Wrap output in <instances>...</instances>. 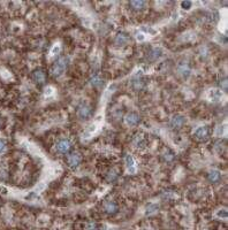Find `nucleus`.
Masks as SVG:
<instances>
[{
	"label": "nucleus",
	"instance_id": "obj_11",
	"mask_svg": "<svg viewBox=\"0 0 228 230\" xmlns=\"http://www.w3.org/2000/svg\"><path fill=\"white\" fill-rule=\"evenodd\" d=\"M134 146L136 149H145L146 146V139L144 138L142 134L136 135L134 137Z\"/></svg>",
	"mask_w": 228,
	"mask_h": 230
},
{
	"label": "nucleus",
	"instance_id": "obj_22",
	"mask_svg": "<svg viewBox=\"0 0 228 230\" xmlns=\"http://www.w3.org/2000/svg\"><path fill=\"white\" fill-rule=\"evenodd\" d=\"M217 216L218 217H220V219H227V211L225 208L219 209L217 212Z\"/></svg>",
	"mask_w": 228,
	"mask_h": 230
},
{
	"label": "nucleus",
	"instance_id": "obj_10",
	"mask_svg": "<svg viewBox=\"0 0 228 230\" xmlns=\"http://www.w3.org/2000/svg\"><path fill=\"white\" fill-rule=\"evenodd\" d=\"M125 162H126V166H127V169H128L129 173L135 174L136 173V163L130 154H127V156H125Z\"/></svg>",
	"mask_w": 228,
	"mask_h": 230
},
{
	"label": "nucleus",
	"instance_id": "obj_7",
	"mask_svg": "<svg viewBox=\"0 0 228 230\" xmlns=\"http://www.w3.org/2000/svg\"><path fill=\"white\" fill-rule=\"evenodd\" d=\"M125 121H126V123L128 124L129 127H135V125H137V124L139 123L141 117H139L138 114L132 113H132H128L127 115H126Z\"/></svg>",
	"mask_w": 228,
	"mask_h": 230
},
{
	"label": "nucleus",
	"instance_id": "obj_5",
	"mask_svg": "<svg viewBox=\"0 0 228 230\" xmlns=\"http://www.w3.org/2000/svg\"><path fill=\"white\" fill-rule=\"evenodd\" d=\"M81 160H82V156L81 154L77 152H74V153H70L67 158V163L68 166L70 167V168H76V167L79 166L80 163H81Z\"/></svg>",
	"mask_w": 228,
	"mask_h": 230
},
{
	"label": "nucleus",
	"instance_id": "obj_16",
	"mask_svg": "<svg viewBox=\"0 0 228 230\" xmlns=\"http://www.w3.org/2000/svg\"><path fill=\"white\" fill-rule=\"evenodd\" d=\"M130 6L135 11H141L146 6V3L143 0H134V1H130Z\"/></svg>",
	"mask_w": 228,
	"mask_h": 230
},
{
	"label": "nucleus",
	"instance_id": "obj_27",
	"mask_svg": "<svg viewBox=\"0 0 228 230\" xmlns=\"http://www.w3.org/2000/svg\"><path fill=\"white\" fill-rule=\"evenodd\" d=\"M222 134H224V127H222V125H219V127H217L215 135H217V136H221Z\"/></svg>",
	"mask_w": 228,
	"mask_h": 230
},
{
	"label": "nucleus",
	"instance_id": "obj_28",
	"mask_svg": "<svg viewBox=\"0 0 228 230\" xmlns=\"http://www.w3.org/2000/svg\"><path fill=\"white\" fill-rule=\"evenodd\" d=\"M5 149H6V143H5L4 139H0V153L3 152Z\"/></svg>",
	"mask_w": 228,
	"mask_h": 230
},
{
	"label": "nucleus",
	"instance_id": "obj_17",
	"mask_svg": "<svg viewBox=\"0 0 228 230\" xmlns=\"http://www.w3.org/2000/svg\"><path fill=\"white\" fill-rule=\"evenodd\" d=\"M209 97H210V99L212 100H220L221 97H222V91L221 90H217V89H213V90H211L209 92Z\"/></svg>",
	"mask_w": 228,
	"mask_h": 230
},
{
	"label": "nucleus",
	"instance_id": "obj_3",
	"mask_svg": "<svg viewBox=\"0 0 228 230\" xmlns=\"http://www.w3.org/2000/svg\"><path fill=\"white\" fill-rule=\"evenodd\" d=\"M70 149H71V144L67 138L60 139V141L57 143V145H55L57 152L60 153V154H67V153L70 151Z\"/></svg>",
	"mask_w": 228,
	"mask_h": 230
},
{
	"label": "nucleus",
	"instance_id": "obj_23",
	"mask_svg": "<svg viewBox=\"0 0 228 230\" xmlns=\"http://www.w3.org/2000/svg\"><path fill=\"white\" fill-rule=\"evenodd\" d=\"M175 197H176L175 192H165L164 195H163V198L165 199H174Z\"/></svg>",
	"mask_w": 228,
	"mask_h": 230
},
{
	"label": "nucleus",
	"instance_id": "obj_18",
	"mask_svg": "<svg viewBox=\"0 0 228 230\" xmlns=\"http://www.w3.org/2000/svg\"><path fill=\"white\" fill-rule=\"evenodd\" d=\"M159 211V205L153 202V204H150L148 207H146V212L145 214L146 215H151V214H154V213H157Z\"/></svg>",
	"mask_w": 228,
	"mask_h": 230
},
{
	"label": "nucleus",
	"instance_id": "obj_26",
	"mask_svg": "<svg viewBox=\"0 0 228 230\" xmlns=\"http://www.w3.org/2000/svg\"><path fill=\"white\" fill-rule=\"evenodd\" d=\"M97 229V226L95 222H90L88 223V226H86V230H96Z\"/></svg>",
	"mask_w": 228,
	"mask_h": 230
},
{
	"label": "nucleus",
	"instance_id": "obj_21",
	"mask_svg": "<svg viewBox=\"0 0 228 230\" xmlns=\"http://www.w3.org/2000/svg\"><path fill=\"white\" fill-rule=\"evenodd\" d=\"M118 176H119V173L117 170H111V173H108V175H107V181L108 182H114V181L118 178Z\"/></svg>",
	"mask_w": 228,
	"mask_h": 230
},
{
	"label": "nucleus",
	"instance_id": "obj_30",
	"mask_svg": "<svg viewBox=\"0 0 228 230\" xmlns=\"http://www.w3.org/2000/svg\"><path fill=\"white\" fill-rule=\"evenodd\" d=\"M136 38H137V40H139V42H143V40H144V35H143V33H138V35L136 36Z\"/></svg>",
	"mask_w": 228,
	"mask_h": 230
},
{
	"label": "nucleus",
	"instance_id": "obj_2",
	"mask_svg": "<svg viewBox=\"0 0 228 230\" xmlns=\"http://www.w3.org/2000/svg\"><path fill=\"white\" fill-rule=\"evenodd\" d=\"M145 85V79H144V76H143L142 71L139 70L135 74V76L132 77V88L135 90V91H139L142 90Z\"/></svg>",
	"mask_w": 228,
	"mask_h": 230
},
{
	"label": "nucleus",
	"instance_id": "obj_6",
	"mask_svg": "<svg viewBox=\"0 0 228 230\" xmlns=\"http://www.w3.org/2000/svg\"><path fill=\"white\" fill-rule=\"evenodd\" d=\"M210 136V129L209 127L204 125V127H200L195 131V137L198 139V141H206L207 138Z\"/></svg>",
	"mask_w": 228,
	"mask_h": 230
},
{
	"label": "nucleus",
	"instance_id": "obj_15",
	"mask_svg": "<svg viewBox=\"0 0 228 230\" xmlns=\"http://www.w3.org/2000/svg\"><path fill=\"white\" fill-rule=\"evenodd\" d=\"M104 209H105V212L108 213V214H113L118 211V206L117 204L113 202H105V205H104Z\"/></svg>",
	"mask_w": 228,
	"mask_h": 230
},
{
	"label": "nucleus",
	"instance_id": "obj_24",
	"mask_svg": "<svg viewBox=\"0 0 228 230\" xmlns=\"http://www.w3.org/2000/svg\"><path fill=\"white\" fill-rule=\"evenodd\" d=\"M191 3L190 1H183V3H181V7L183 8V9H190V7H191Z\"/></svg>",
	"mask_w": 228,
	"mask_h": 230
},
{
	"label": "nucleus",
	"instance_id": "obj_20",
	"mask_svg": "<svg viewBox=\"0 0 228 230\" xmlns=\"http://www.w3.org/2000/svg\"><path fill=\"white\" fill-rule=\"evenodd\" d=\"M91 84L95 85V86H100V85H103V79L98 74L93 75L92 78H91Z\"/></svg>",
	"mask_w": 228,
	"mask_h": 230
},
{
	"label": "nucleus",
	"instance_id": "obj_4",
	"mask_svg": "<svg viewBox=\"0 0 228 230\" xmlns=\"http://www.w3.org/2000/svg\"><path fill=\"white\" fill-rule=\"evenodd\" d=\"M91 106L88 105V104H81L77 108V116L81 119V120H88L90 116H91Z\"/></svg>",
	"mask_w": 228,
	"mask_h": 230
},
{
	"label": "nucleus",
	"instance_id": "obj_13",
	"mask_svg": "<svg viewBox=\"0 0 228 230\" xmlns=\"http://www.w3.org/2000/svg\"><path fill=\"white\" fill-rule=\"evenodd\" d=\"M32 77L35 79L37 83H39V84H43L44 82H45V73L43 70H40V69H37V70L34 71V74H32Z\"/></svg>",
	"mask_w": 228,
	"mask_h": 230
},
{
	"label": "nucleus",
	"instance_id": "obj_19",
	"mask_svg": "<svg viewBox=\"0 0 228 230\" xmlns=\"http://www.w3.org/2000/svg\"><path fill=\"white\" fill-rule=\"evenodd\" d=\"M179 73L183 76V77H188L190 74V68L188 67V64H180L179 66Z\"/></svg>",
	"mask_w": 228,
	"mask_h": 230
},
{
	"label": "nucleus",
	"instance_id": "obj_9",
	"mask_svg": "<svg viewBox=\"0 0 228 230\" xmlns=\"http://www.w3.org/2000/svg\"><path fill=\"white\" fill-rule=\"evenodd\" d=\"M163 55V50L160 47H152L148 53V58L150 61H156Z\"/></svg>",
	"mask_w": 228,
	"mask_h": 230
},
{
	"label": "nucleus",
	"instance_id": "obj_12",
	"mask_svg": "<svg viewBox=\"0 0 228 230\" xmlns=\"http://www.w3.org/2000/svg\"><path fill=\"white\" fill-rule=\"evenodd\" d=\"M128 42H129V37L126 35L125 32H120L115 37V44L118 46H125L128 44Z\"/></svg>",
	"mask_w": 228,
	"mask_h": 230
},
{
	"label": "nucleus",
	"instance_id": "obj_1",
	"mask_svg": "<svg viewBox=\"0 0 228 230\" xmlns=\"http://www.w3.org/2000/svg\"><path fill=\"white\" fill-rule=\"evenodd\" d=\"M67 68V59L66 58H60L55 61L53 68H52V75L54 77H59L64 74Z\"/></svg>",
	"mask_w": 228,
	"mask_h": 230
},
{
	"label": "nucleus",
	"instance_id": "obj_14",
	"mask_svg": "<svg viewBox=\"0 0 228 230\" xmlns=\"http://www.w3.org/2000/svg\"><path fill=\"white\" fill-rule=\"evenodd\" d=\"M207 177H209V181L211 183H218L221 178V174L219 170H211Z\"/></svg>",
	"mask_w": 228,
	"mask_h": 230
},
{
	"label": "nucleus",
	"instance_id": "obj_25",
	"mask_svg": "<svg viewBox=\"0 0 228 230\" xmlns=\"http://www.w3.org/2000/svg\"><path fill=\"white\" fill-rule=\"evenodd\" d=\"M60 52V46L59 45H54L53 49H52V51H51V54L52 55H54V54H58Z\"/></svg>",
	"mask_w": 228,
	"mask_h": 230
},
{
	"label": "nucleus",
	"instance_id": "obj_29",
	"mask_svg": "<svg viewBox=\"0 0 228 230\" xmlns=\"http://www.w3.org/2000/svg\"><path fill=\"white\" fill-rule=\"evenodd\" d=\"M52 93H53V89L52 88L45 89V95H46V96H50V95H52Z\"/></svg>",
	"mask_w": 228,
	"mask_h": 230
},
{
	"label": "nucleus",
	"instance_id": "obj_8",
	"mask_svg": "<svg viewBox=\"0 0 228 230\" xmlns=\"http://www.w3.org/2000/svg\"><path fill=\"white\" fill-rule=\"evenodd\" d=\"M184 123H185V119L182 116V115H179V114L174 115L171 120V125L173 128H175V129H180V128H182L183 125H184Z\"/></svg>",
	"mask_w": 228,
	"mask_h": 230
}]
</instances>
